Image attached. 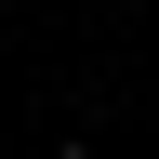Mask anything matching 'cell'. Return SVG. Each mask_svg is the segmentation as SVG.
<instances>
[{
    "instance_id": "obj_1",
    "label": "cell",
    "mask_w": 159,
    "mask_h": 159,
    "mask_svg": "<svg viewBox=\"0 0 159 159\" xmlns=\"http://www.w3.org/2000/svg\"><path fill=\"white\" fill-rule=\"evenodd\" d=\"M53 159H93V146H80V133H66V146H53Z\"/></svg>"
}]
</instances>
